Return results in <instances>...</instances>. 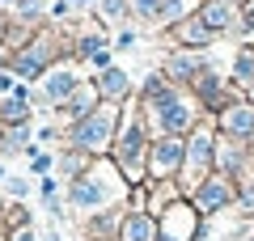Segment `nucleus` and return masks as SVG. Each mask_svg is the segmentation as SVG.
<instances>
[{
	"label": "nucleus",
	"mask_w": 254,
	"mask_h": 241,
	"mask_svg": "<svg viewBox=\"0 0 254 241\" xmlns=\"http://www.w3.org/2000/svg\"><path fill=\"white\" fill-rule=\"evenodd\" d=\"M98 106H102V93H98V85H93V80H85L81 89L72 93V102L64 106V115L72 119V123H81V119H89Z\"/></svg>",
	"instance_id": "obj_15"
},
{
	"label": "nucleus",
	"mask_w": 254,
	"mask_h": 241,
	"mask_svg": "<svg viewBox=\"0 0 254 241\" xmlns=\"http://www.w3.org/2000/svg\"><path fill=\"white\" fill-rule=\"evenodd\" d=\"M0 178H4V170H0Z\"/></svg>",
	"instance_id": "obj_32"
},
{
	"label": "nucleus",
	"mask_w": 254,
	"mask_h": 241,
	"mask_svg": "<svg viewBox=\"0 0 254 241\" xmlns=\"http://www.w3.org/2000/svg\"><path fill=\"white\" fill-rule=\"evenodd\" d=\"M250 148H254V135H250Z\"/></svg>",
	"instance_id": "obj_30"
},
{
	"label": "nucleus",
	"mask_w": 254,
	"mask_h": 241,
	"mask_svg": "<svg viewBox=\"0 0 254 241\" xmlns=\"http://www.w3.org/2000/svg\"><path fill=\"white\" fill-rule=\"evenodd\" d=\"M38 13H43V0H17V17H30V21H34Z\"/></svg>",
	"instance_id": "obj_21"
},
{
	"label": "nucleus",
	"mask_w": 254,
	"mask_h": 241,
	"mask_svg": "<svg viewBox=\"0 0 254 241\" xmlns=\"http://www.w3.org/2000/svg\"><path fill=\"white\" fill-rule=\"evenodd\" d=\"M81 85H85L81 68H76L72 60H60V63H51V68L43 72V80H38V98H34V102H38V106H47V110H64Z\"/></svg>",
	"instance_id": "obj_4"
},
{
	"label": "nucleus",
	"mask_w": 254,
	"mask_h": 241,
	"mask_svg": "<svg viewBox=\"0 0 254 241\" xmlns=\"http://www.w3.org/2000/svg\"><path fill=\"white\" fill-rule=\"evenodd\" d=\"M131 43H136V34H131V30H123V34L115 38V47H119V51H131Z\"/></svg>",
	"instance_id": "obj_23"
},
{
	"label": "nucleus",
	"mask_w": 254,
	"mask_h": 241,
	"mask_svg": "<svg viewBox=\"0 0 254 241\" xmlns=\"http://www.w3.org/2000/svg\"><path fill=\"white\" fill-rule=\"evenodd\" d=\"M216 131L225 135V140L250 144V135H254V102H229L216 115Z\"/></svg>",
	"instance_id": "obj_9"
},
{
	"label": "nucleus",
	"mask_w": 254,
	"mask_h": 241,
	"mask_svg": "<svg viewBox=\"0 0 254 241\" xmlns=\"http://www.w3.org/2000/svg\"><path fill=\"white\" fill-rule=\"evenodd\" d=\"M13 89H17V85H13V76H9V72H0V93H13Z\"/></svg>",
	"instance_id": "obj_24"
},
{
	"label": "nucleus",
	"mask_w": 254,
	"mask_h": 241,
	"mask_svg": "<svg viewBox=\"0 0 254 241\" xmlns=\"http://www.w3.org/2000/svg\"><path fill=\"white\" fill-rule=\"evenodd\" d=\"M9 195L13 199H26L30 195V178H9Z\"/></svg>",
	"instance_id": "obj_22"
},
{
	"label": "nucleus",
	"mask_w": 254,
	"mask_h": 241,
	"mask_svg": "<svg viewBox=\"0 0 254 241\" xmlns=\"http://www.w3.org/2000/svg\"><path fill=\"white\" fill-rule=\"evenodd\" d=\"M21 123H30V89L26 85H17L13 98L0 102V127H21Z\"/></svg>",
	"instance_id": "obj_14"
},
{
	"label": "nucleus",
	"mask_w": 254,
	"mask_h": 241,
	"mask_svg": "<svg viewBox=\"0 0 254 241\" xmlns=\"http://www.w3.org/2000/svg\"><path fill=\"white\" fill-rule=\"evenodd\" d=\"M98 13H102L106 26H115V21L131 17V0H98Z\"/></svg>",
	"instance_id": "obj_18"
},
{
	"label": "nucleus",
	"mask_w": 254,
	"mask_h": 241,
	"mask_svg": "<svg viewBox=\"0 0 254 241\" xmlns=\"http://www.w3.org/2000/svg\"><path fill=\"white\" fill-rule=\"evenodd\" d=\"M102 51H110L106 34H81V38H76V55H81V60H98Z\"/></svg>",
	"instance_id": "obj_19"
},
{
	"label": "nucleus",
	"mask_w": 254,
	"mask_h": 241,
	"mask_svg": "<svg viewBox=\"0 0 254 241\" xmlns=\"http://www.w3.org/2000/svg\"><path fill=\"white\" fill-rule=\"evenodd\" d=\"M246 186H254V170H250V178H246Z\"/></svg>",
	"instance_id": "obj_29"
},
{
	"label": "nucleus",
	"mask_w": 254,
	"mask_h": 241,
	"mask_svg": "<svg viewBox=\"0 0 254 241\" xmlns=\"http://www.w3.org/2000/svg\"><path fill=\"white\" fill-rule=\"evenodd\" d=\"M233 199H237L233 178H225V174H212V178H203L199 186H195V199H190V203L199 207V216H212V212H225Z\"/></svg>",
	"instance_id": "obj_8"
},
{
	"label": "nucleus",
	"mask_w": 254,
	"mask_h": 241,
	"mask_svg": "<svg viewBox=\"0 0 254 241\" xmlns=\"http://www.w3.org/2000/svg\"><path fill=\"white\" fill-rule=\"evenodd\" d=\"M4 4H13V9H17V0H0V9H4Z\"/></svg>",
	"instance_id": "obj_28"
},
{
	"label": "nucleus",
	"mask_w": 254,
	"mask_h": 241,
	"mask_svg": "<svg viewBox=\"0 0 254 241\" xmlns=\"http://www.w3.org/2000/svg\"><path fill=\"white\" fill-rule=\"evenodd\" d=\"M199 21L212 30V34H229V30L242 21V9H237V0H203L199 4Z\"/></svg>",
	"instance_id": "obj_11"
},
{
	"label": "nucleus",
	"mask_w": 254,
	"mask_h": 241,
	"mask_svg": "<svg viewBox=\"0 0 254 241\" xmlns=\"http://www.w3.org/2000/svg\"><path fill=\"white\" fill-rule=\"evenodd\" d=\"M246 102H254V85H246Z\"/></svg>",
	"instance_id": "obj_26"
},
{
	"label": "nucleus",
	"mask_w": 254,
	"mask_h": 241,
	"mask_svg": "<svg viewBox=\"0 0 254 241\" xmlns=\"http://www.w3.org/2000/svg\"><path fill=\"white\" fill-rule=\"evenodd\" d=\"M203 0H161V13H157V21L161 26H182V21H190L195 13H199Z\"/></svg>",
	"instance_id": "obj_16"
},
{
	"label": "nucleus",
	"mask_w": 254,
	"mask_h": 241,
	"mask_svg": "<svg viewBox=\"0 0 254 241\" xmlns=\"http://www.w3.org/2000/svg\"><path fill=\"white\" fill-rule=\"evenodd\" d=\"M119 127H123V115H119V106L102 102V106L93 110L89 119L72 123L68 148L85 152V157H102V152H110V148H115V135H119Z\"/></svg>",
	"instance_id": "obj_3"
},
{
	"label": "nucleus",
	"mask_w": 254,
	"mask_h": 241,
	"mask_svg": "<svg viewBox=\"0 0 254 241\" xmlns=\"http://www.w3.org/2000/svg\"><path fill=\"white\" fill-rule=\"evenodd\" d=\"M123 186H131V182L123 178V170L98 157V161H89V170H85L81 178L68 182V203H72L76 212H106L110 203H119Z\"/></svg>",
	"instance_id": "obj_1"
},
{
	"label": "nucleus",
	"mask_w": 254,
	"mask_h": 241,
	"mask_svg": "<svg viewBox=\"0 0 254 241\" xmlns=\"http://www.w3.org/2000/svg\"><path fill=\"white\" fill-rule=\"evenodd\" d=\"M174 34H178V43L187 47V51H199V47H208L212 38H216V34H212V30L203 26V21H199V13H195L190 21H182V26L174 30Z\"/></svg>",
	"instance_id": "obj_17"
},
{
	"label": "nucleus",
	"mask_w": 254,
	"mask_h": 241,
	"mask_svg": "<svg viewBox=\"0 0 254 241\" xmlns=\"http://www.w3.org/2000/svg\"><path fill=\"white\" fill-rule=\"evenodd\" d=\"M43 241H60V233H55V229H51V233H47V237H43Z\"/></svg>",
	"instance_id": "obj_27"
},
{
	"label": "nucleus",
	"mask_w": 254,
	"mask_h": 241,
	"mask_svg": "<svg viewBox=\"0 0 254 241\" xmlns=\"http://www.w3.org/2000/svg\"><path fill=\"white\" fill-rule=\"evenodd\" d=\"M242 241H254V237H242Z\"/></svg>",
	"instance_id": "obj_31"
},
{
	"label": "nucleus",
	"mask_w": 254,
	"mask_h": 241,
	"mask_svg": "<svg viewBox=\"0 0 254 241\" xmlns=\"http://www.w3.org/2000/svg\"><path fill=\"white\" fill-rule=\"evenodd\" d=\"M182 165H187V140H178V135H157L153 148H148V174L157 182H165L174 174H182Z\"/></svg>",
	"instance_id": "obj_6"
},
{
	"label": "nucleus",
	"mask_w": 254,
	"mask_h": 241,
	"mask_svg": "<svg viewBox=\"0 0 254 241\" xmlns=\"http://www.w3.org/2000/svg\"><path fill=\"white\" fill-rule=\"evenodd\" d=\"M148 148H153V135H148L144 119L127 115L123 127H119L115 135V165L123 170V178L131 182V186H144V174H148Z\"/></svg>",
	"instance_id": "obj_2"
},
{
	"label": "nucleus",
	"mask_w": 254,
	"mask_h": 241,
	"mask_svg": "<svg viewBox=\"0 0 254 241\" xmlns=\"http://www.w3.org/2000/svg\"><path fill=\"white\" fill-rule=\"evenodd\" d=\"M216 144H220V135L208 123H199L187 135V165H182L187 186H199L203 178H212V170H216Z\"/></svg>",
	"instance_id": "obj_5"
},
{
	"label": "nucleus",
	"mask_w": 254,
	"mask_h": 241,
	"mask_svg": "<svg viewBox=\"0 0 254 241\" xmlns=\"http://www.w3.org/2000/svg\"><path fill=\"white\" fill-rule=\"evenodd\" d=\"M9 241H34V233H30V229H17V233H13Z\"/></svg>",
	"instance_id": "obj_25"
},
{
	"label": "nucleus",
	"mask_w": 254,
	"mask_h": 241,
	"mask_svg": "<svg viewBox=\"0 0 254 241\" xmlns=\"http://www.w3.org/2000/svg\"><path fill=\"white\" fill-rule=\"evenodd\" d=\"M157 224H161V241H195V233H199V207L187 203V199H174Z\"/></svg>",
	"instance_id": "obj_7"
},
{
	"label": "nucleus",
	"mask_w": 254,
	"mask_h": 241,
	"mask_svg": "<svg viewBox=\"0 0 254 241\" xmlns=\"http://www.w3.org/2000/svg\"><path fill=\"white\" fill-rule=\"evenodd\" d=\"M250 55H254V47H250Z\"/></svg>",
	"instance_id": "obj_33"
},
{
	"label": "nucleus",
	"mask_w": 254,
	"mask_h": 241,
	"mask_svg": "<svg viewBox=\"0 0 254 241\" xmlns=\"http://www.w3.org/2000/svg\"><path fill=\"white\" fill-rule=\"evenodd\" d=\"M93 85H98L102 102H110V106H119V102L127 98V89H131V76H127L123 68H115V63H110L106 72H98V80H93Z\"/></svg>",
	"instance_id": "obj_13"
},
{
	"label": "nucleus",
	"mask_w": 254,
	"mask_h": 241,
	"mask_svg": "<svg viewBox=\"0 0 254 241\" xmlns=\"http://www.w3.org/2000/svg\"><path fill=\"white\" fill-rule=\"evenodd\" d=\"M119 237L123 241H161V224L148 212H127V220L119 224Z\"/></svg>",
	"instance_id": "obj_12"
},
{
	"label": "nucleus",
	"mask_w": 254,
	"mask_h": 241,
	"mask_svg": "<svg viewBox=\"0 0 254 241\" xmlns=\"http://www.w3.org/2000/svg\"><path fill=\"white\" fill-rule=\"evenodd\" d=\"M208 68H212V63L203 60L199 51H187V47H182V51H174L170 60H165V76H170L174 85H195Z\"/></svg>",
	"instance_id": "obj_10"
},
{
	"label": "nucleus",
	"mask_w": 254,
	"mask_h": 241,
	"mask_svg": "<svg viewBox=\"0 0 254 241\" xmlns=\"http://www.w3.org/2000/svg\"><path fill=\"white\" fill-rule=\"evenodd\" d=\"M157 13H161V0H131V17L157 21Z\"/></svg>",
	"instance_id": "obj_20"
}]
</instances>
